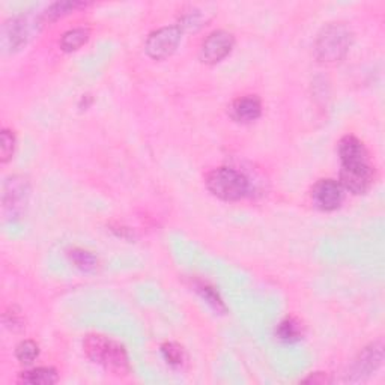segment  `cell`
Returning <instances> with one entry per match:
<instances>
[{"label":"cell","instance_id":"obj_1","mask_svg":"<svg viewBox=\"0 0 385 385\" xmlns=\"http://www.w3.org/2000/svg\"><path fill=\"white\" fill-rule=\"evenodd\" d=\"M88 359L106 369L108 374L123 376L130 374L128 354L120 343L101 334H89L83 340Z\"/></svg>","mask_w":385,"mask_h":385},{"label":"cell","instance_id":"obj_2","mask_svg":"<svg viewBox=\"0 0 385 385\" xmlns=\"http://www.w3.org/2000/svg\"><path fill=\"white\" fill-rule=\"evenodd\" d=\"M206 188L225 202H237L249 195L250 183L244 173L232 168H218L206 175Z\"/></svg>","mask_w":385,"mask_h":385},{"label":"cell","instance_id":"obj_3","mask_svg":"<svg viewBox=\"0 0 385 385\" xmlns=\"http://www.w3.org/2000/svg\"><path fill=\"white\" fill-rule=\"evenodd\" d=\"M352 44V34L345 24H328L314 43V54L319 62L334 63L346 56Z\"/></svg>","mask_w":385,"mask_h":385},{"label":"cell","instance_id":"obj_4","mask_svg":"<svg viewBox=\"0 0 385 385\" xmlns=\"http://www.w3.org/2000/svg\"><path fill=\"white\" fill-rule=\"evenodd\" d=\"M183 27L180 24L161 27L158 31H154L146 39L145 50L148 56L154 61H164L170 58L176 51L183 39Z\"/></svg>","mask_w":385,"mask_h":385},{"label":"cell","instance_id":"obj_5","mask_svg":"<svg viewBox=\"0 0 385 385\" xmlns=\"http://www.w3.org/2000/svg\"><path fill=\"white\" fill-rule=\"evenodd\" d=\"M374 181V169L369 158L342 163L340 185L352 195H364Z\"/></svg>","mask_w":385,"mask_h":385},{"label":"cell","instance_id":"obj_6","mask_svg":"<svg viewBox=\"0 0 385 385\" xmlns=\"http://www.w3.org/2000/svg\"><path fill=\"white\" fill-rule=\"evenodd\" d=\"M233 46L235 38L227 31H214L206 36L200 47V61L206 65H215L226 59Z\"/></svg>","mask_w":385,"mask_h":385},{"label":"cell","instance_id":"obj_7","mask_svg":"<svg viewBox=\"0 0 385 385\" xmlns=\"http://www.w3.org/2000/svg\"><path fill=\"white\" fill-rule=\"evenodd\" d=\"M384 361V346L382 342H375L372 345L366 346L356 360L354 361L351 372L348 374V381L351 382H360L366 378H369L372 374H375L376 370L381 367Z\"/></svg>","mask_w":385,"mask_h":385},{"label":"cell","instance_id":"obj_8","mask_svg":"<svg viewBox=\"0 0 385 385\" xmlns=\"http://www.w3.org/2000/svg\"><path fill=\"white\" fill-rule=\"evenodd\" d=\"M312 199L321 211L332 212L340 208L345 190L336 180H319L312 190Z\"/></svg>","mask_w":385,"mask_h":385},{"label":"cell","instance_id":"obj_9","mask_svg":"<svg viewBox=\"0 0 385 385\" xmlns=\"http://www.w3.org/2000/svg\"><path fill=\"white\" fill-rule=\"evenodd\" d=\"M27 183L23 178L12 176L5 184L4 192V206L11 214H19L26 205L27 200Z\"/></svg>","mask_w":385,"mask_h":385},{"label":"cell","instance_id":"obj_10","mask_svg":"<svg viewBox=\"0 0 385 385\" xmlns=\"http://www.w3.org/2000/svg\"><path fill=\"white\" fill-rule=\"evenodd\" d=\"M230 115L237 122L250 123L262 115V103L256 95L242 96L232 104Z\"/></svg>","mask_w":385,"mask_h":385},{"label":"cell","instance_id":"obj_11","mask_svg":"<svg viewBox=\"0 0 385 385\" xmlns=\"http://www.w3.org/2000/svg\"><path fill=\"white\" fill-rule=\"evenodd\" d=\"M26 35H27V27L26 23L21 19H12L4 26V46L5 48L17 50L26 43Z\"/></svg>","mask_w":385,"mask_h":385},{"label":"cell","instance_id":"obj_12","mask_svg":"<svg viewBox=\"0 0 385 385\" xmlns=\"http://www.w3.org/2000/svg\"><path fill=\"white\" fill-rule=\"evenodd\" d=\"M276 337L283 343H297L304 337V325L297 318L287 316L276 328Z\"/></svg>","mask_w":385,"mask_h":385},{"label":"cell","instance_id":"obj_13","mask_svg":"<svg viewBox=\"0 0 385 385\" xmlns=\"http://www.w3.org/2000/svg\"><path fill=\"white\" fill-rule=\"evenodd\" d=\"M20 381L31 385H51L59 381V375L53 367H38L29 372H23Z\"/></svg>","mask_w":385,"mask_h":385},{"label":"cell","instance_id":"obj_14","mask_svg":"<svg viewBox=\"0 0 385 385\" xmlns=\"http://www.w3.org/2000/svg\"><path fill=\"white\" fill-rule=\"evenodd\" d=\"M88 39L89 31L85 29V27H77V29H71L63 34L61 39V48L66 53L77 51L88 43Z\"/></svg>","mask_w":385,"mask_h":385},{"label":"cell","instance_id":"obj_15","mask_svg":"<svg viewBox=\"0 0 385 385\" xmlns=\"http://www.w3.org/2000/svg\"><path fill=\"white\" fill-rule=\"evenodd\" d=\"M68 256H70L73 265L83 272H92L96 270V265H98V259L86 250L73 249L70 253H68Z\"/></svg>","mask_w":385,"mask_h":385},{"label":"cell","instance_id":"obj_16","mask_svg":"<svg viewBox=\"0 0 385 385\" xmlns=\"http://www.w3.org/2000/svg\"><path fill=\"white\" fill-rule=\"evenodd\" d=\"M161 355L164 361H166L172 367H181L185 361V352L184 348L178 345V343L168 342L161 345Z\"/></svg>","mask_w":385,"mask_h":385},{"label":"cell","instance_id":"obj_17","mask_svg":"<svg viewBox=\"0 0 385 385\" xmlns=\"http://www.w3.org/2000/svg\"><path fill=\"white\" fill-rule=\"evenodd\" d=\"M39 355V346L34 340H23L16 348V356L21 364H32Z\"/></svg>","mask_w":385,"mask_h":385},{"label":"cell","instance_id":"obj_18","mask_svg":"<svg viewBox=\"0 0 385 385\" xmlns=\"http://www.w3.org/2000/svg\"><path fill=\"white\" fill-rule=\"evenodd\" d=\"M196 291L200 294V297L208 302V304L215 309L217 312H226V306H225V302L223 299L220 298L218 292L215 291V289L212 286H208L206 283H199L196 286Z\"/></svg>","mask_w":385,"mask_h":385},{"label":"cell","instance_id":"obj_19","mask_svg":"<svg viewBox=\"0 0 385 385\" xmlns=\"http://www.w3.org/2000/svg\"><path fill=\"white\" fill-rule=\"evenodd\" d=\"M81 6H85V4H80V2H58V4H53L46 12V19L48 21H54V20H58L59 17H63V16H66V14L73 12L76 8H81Z\"/></svg>","mask_w":385,"mask_h":385},{"label":"cell","instance_id":"obj_20","mask_svg":"<svg viewBox=\"0 0 385 385\" xmlns=\"http://www.w3.org/2000/svg\"><path fill=\"white\" fill-rule=\"evenodd\" d=\"M14 148H16V135L9 130H2V145H0L2 163H8L12 158Z\"/></svg>","mask_w":385,"mask_h":385},{"label":"cell","instance_id":"obj_21","mask_svg":"<svg viewBox=\"0 0 385 385\" xmlns=\"http://www.w3.org/2000/svg\"><path fill=\"white\" fill-rule=\"evenodd\" d=\"M329 379L327 378L325 374L322 372H316V374H312L309 378H306L302 382H313V384H327Z\"/></svg>","mask_w":385,"mask_h":385}]
</instances>
